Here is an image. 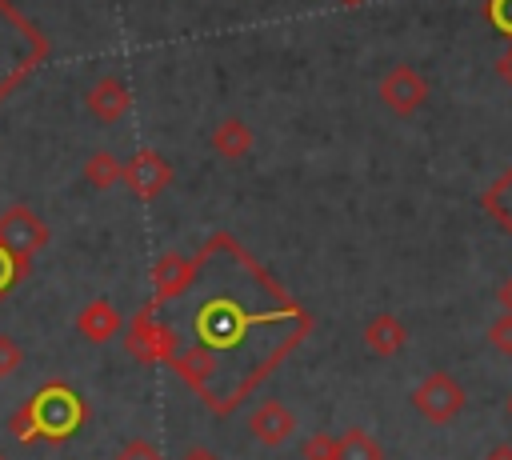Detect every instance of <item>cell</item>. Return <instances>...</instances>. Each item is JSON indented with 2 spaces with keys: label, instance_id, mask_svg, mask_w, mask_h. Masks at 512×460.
I'll return each instance as SVG.
<instances>
[{
  "label": "cell",
  "instance_id": "cell-29",
  "mask_svg": "<svg viewBox=\"0 0 512 460\" xmlns=\"http://www.w3.org/2000/svg\"><path fill=\"white\" fill-rule=\"evenodd\" d=\"M0 460H8V456H4V452H0Z\"/></svg>",
  "mask_w": 512,
  "mask_h": 460
},
{
  "label": "cell",
  "instance_id": "cell-16",
  "mask_svg": "<svg viewBox=\"0 0 512 460\" xmlns=\"http://www.w3.org/2000/svg\"><path fill=\"white\" fill-rule=\"evenodd\" d=\"M336 460H384V448L372 432L348 428L344 436H336Z\"/></svg>",
  "mask_w": 512,
  "mask_h": 460
},
{
  "label": "cell",
  "instance_id": "cell-11",
  "mask_svg": "<svg viewBox=\"0 0 512 460\" xmlns=\"http://www.w3.org/2000/svg\"><path fill=\"white\" fill-rule=\"evenodd\" d=\"M192 272H196V264H192L188 256L164 252V256L156 260V268H152V296H156V304L180 296V292L192 284Z\"/></svg>",
  "mask_w": 512,
  "mask_h": 460
},
{
  "label": "cell",
  "instance_id": "cell-19",
  "mask_svg": "<svg viewBox=\"0 0 512 460\" xmlns=\"http://www.w3.org/2000/svg\"><path fill=\"white\" fill-rule=\"evenodd\" d=\"M488 344H492L496 352L512 356V316H508V312H504V316H496V320L488 324Z\"/></svg>",
  "mask_w": 512,
  "mask_h": 460
},
{
  "label": "cell",
  "instance_id": "cell-6",
  "mask_svg": "<svg viewBox=\"0 0 512 460\" xmlns=\"http://www.w3.org/2000/svg\"><path fill=\"white\" fill-rule=\"evenodd\" d=\"M172 164L156 152V148H140L128 164H124V176H120V184H128V192L136 196V200H156L168 184H172Z\"/></svg>",
  "mask_w": 512,
  "mask_h": 460
},
{
  "label": "cell",
  "instance_id": "cell-21",
  "mask_svg": "<svg viewBox=\"0 0 512 460\" xmlns=\"http://www.w3.org/2000/svg\"><path fill=\"white\" fill-rule=\"evenodd\" d=\"M484 12H488V20L496 24V32H504V36L512 40V0H488Z\"/></svg>",
  "mask_w": 512,
  "mask_h": 460
},
{
  "label": "cell",
  "instance_id": "cell-26",
  "mask_svg": "<svg viewBox=\"0 0 512 460\" xmlns=\"http://www.w3.org/2000/svg\"><path fill=\"white\" fill-rule=\"evenodd\" d=\"M500 308H504V312L512 316V276H508V280L500 284Z\"/></svg>",
  "mask_w": 512,
  "mask_h": 460
},
{
  "label": "cell",
  "instance_id": "cell-14",
  "mask_svg": "<svg viewBox=\"0 0 512 460\" xmlns=\"http://www.w3.org/2000/svg\"><path fill=\"white\" fill-rule=\"evenodd\" d=\"M480 208H484L504 232H512V168H504V172L484 188Z\"/></svg>",
  "mask_w": 512,
  "mask_h": 460
},
{
  "label": "cell",
  "instance_id": "cell-3",
  "mask_svg": "<svg viewBox=\"0 0 512 460\" xmlns=\"http://www.w3.org/2000/svg\"><path fill=\"white\" fill-rule=\"evenodd\" d=\"M464 404H468V396H464L460 380L448 376V372H428V376L412 388V408H416L428 424H448V420H456V416L464 412Z\"/></svg>",
  "mask_w": 512,
  "mask_h": 460
},
{
  "label": "cell",
  "instance_id": "cell-4",
  "mask_svg": "<svg viewBox=\"0 0 512 460\" xmlns=\"http://www.w3.org/2000/svg\"><path fill=\"white\" fill-rule=\"evenodd\" d=\"M376 96H380V104H384L392 116H416V112L428 104V80H424V72H416L412 64H392V68L380 76Z\"/></svg>",
  "mask_w": 512,
  "mask_h": 460
},
{
  "label": "cell",
  "instance_id": "cell-20",
  "mask_svg": "<svg viewBox=\"0 0 512 460\" xmlns=\"http://www.w3.org/2000/svg\"><path fill=\"white\" fill-rule=\"evenodd\" d=\"M304 460H336V436H324V432L308 436L304 440Z\"/></svg>",
  "mask_w": 512,
  "mask_h": 460
},
{
  "label": "cell",
  "instance_id": "cell-27",
  "mask_svg": "<svg viewBox=\"0 0 512 460\" xmlns=\"http://www.w3.org/2000/svg\"><path fill=\"white\" fill-rule=\"evenodd\" d=\"M488 460H512V444H496V448L488 452Z\"/></svg>",
  "mask_w": 512,
  "mask_h": 460
},
{
  "label": "cell",
  "instance_id": "cell-17",
  "mask_svg": "<svg viewBox=\"0 0 512 460\" xmlns=\"http://www.w3.org/2000/svg\"><path fill=\"white\" fill-rule=\"evenodd\" d=\"M192 388H200L208 376H212V368H216V360H212V352L208 348H188V352H180V356H172L168 360Z\"/></svg>",
  "mask_w": 512,
  "mask_h": 460
},
{
  "label": "cell",
  "instance_id": "cell-28",
  "mask_svg": "<svg viewBox=\"0 0 512 460\" xmlns=\"http://www.w3.org/2000/svg\"><path fill=\"white\" fill-rule=\"evenodd\" d=\"M336 4H344V8H360V4H368V0H336Z\"/></svg>",
  "mask_w": 512,
  "mask_h": 460
},
{
  "label": "cell",
  "instance_id": "cell-24",
  "mask_svg": "<svg viewBox=\"0 0 512 460\" xmlns=\"http://www.w3.org/2000/svg\"><path fill=\"white\" fill-rule=\"evenodd\" d=\"M496 76H500V84L512 88V44L500 52V60H496Z\"/></svg>",
  "mask_w": 512,
  "mask_h": 460
},
{
  "label": "cell",
  "instance_id": "cell-12",
  "mask_svg": "<svg viewBox=\"0 0 512 460\" xmlns=\"http://www.w3.org/2000/svg\"><path fill=\"white\" fill-rule=\"evenodd\" d=\"M364 344H368L376 356H396V352L408 344V328H404L400 316L380 312V316H372V320L364 324Z\"/></svg>",
  "mask_w": 512,
  "mask_h": 460
},
{
  "label": "cell",
  "instance_id": "cell-15",
  "mask_svg": "<svg viewBox=\"0 0 512 460\" xmlns=\"http://www.w3.org/2000/svg\"><path fill=\"white\" fill-rule=\"evenodd\" d=\"M120 176H124V164H120L108 148H96V152L84 160V180H88L96 192L116 188V184H120Z\"/></svg>",
  "mask_w": 512,
  "mask_h": 460
},
{
  "label": "cell",
  "instance_id": "cell-8",
  "mask_svg": "<svg viewBox=\"0 0 512 460\" xmlns=\"http://www.w3.org/2000/svg\"><path fill=\"white\" fill-rule=\"evenodd\" d=\"M84 108L100 120V124H116V120H124L128 116V108H132V92H128V84L120 80V76H100L88 92H84Z\"/></svg>",
  "mask_w": 512,
  "mask_h": 460
},
{
  "label": "cell",
  "instance_id": "cell-22",
  "mask_svg": "<svg viewBox=\"0 0 512 460\" xmlns=\"http://www.w3.org/2000/svg\"><path fill=\"white\" fill-rule=\"evenodd\" d=\"M116 460H164V456H160L156 444H148V440H128V444L116 452Z\"/></svg>",
  "mask_w": 512,
  "mask_h": 460
},
{
  "label": "cell",
  "instance_id": "cell-10",
  "mask_svg": "<svg viewBox=\"0 0 512 460\" xmlns=\"http://www.w3.org/2000/svg\"><path fill=\"white\" fill-rule=\"evenodd\" d=\"M124 328V316H120V308L112 304V300H88L80 312H76V332L84 336V340H92V344H104V340H112L116 332Z\"/></svg>",
  "mask_w": 512,
  "mask_h": 460
},
{
  "label": "cell",
  "instance_id": "cell-5",
  "mask_svg": "<svg viewBox=\"0 0 512 460\" xmlns=\"http://www.w3.org/2000/svg\"><path fill=\"white\" fill-rule=\"evenodd\" d=\"M0 244L24 264L40 248H48V224L28 208V204H8L0 212Z\"/></svg>",
  "mask_w": 512,
  "mask_h": 460
},
{
  "label": "cell",
  "instance_id": "cell-23",
  "mask_svg": "<svg viewBox=\"0 0 512 460\" xmlns=\"http://www.w3.org/2000/svg\"><path fill=\"white\" fill-rule=\"evenodd\" d=\"M16 272H20V260L0 244V292H8L12 288V280H16Z\"/></svg>",
  "mask_w": 512,
  "mask_h": 460
},
{
  "label": "cell",
  "instance_id": "cell-1",
  "mask_svg": "<svg viewBox=\"0 0 512 460\" xmlns=\"http://www.w3.org/2000/svg\"><path fill=\"white\" fill-rule=\"evenodd\" d=\"M48 56V40L36 32L28 16H20L8 0H0V100Z\"/></svg>",
  "mask_w": 512,
  "mask_h": 460
},
{
  "label": "cell",
  "instance_id": "cell-18",
  "mask_svg": "<svg viewBox=\"0 0 512 460\" xmlns=\"http://www.w3.org/2000/svg\"><path fill=\"white\" fill-rule=\"evenodd\" d=\"M20 364H24V348H20V340L8 336V332H0V376H12Z\"/></svg>",
  "mask_w": 512,
  "mask_h": 460
},
{
  "label": "cell",
  "instance_id": "cell-25",
  "mask_svg": "<svg viewBox=\"0 0 512 460\" xmlns=\"http://www.w3.org/2000/svg\"><path fill=\"white\" fill-rule=\"evenodd\" d=\"M180 460H220L212 448H204V444H192V448H184V456Z\"/></svg>",
  "mask_w": 512,
  "mask_h": 460
},
{
  "label": "cell",
  "instance_id": "cell-2",
  "mask_svg": "<svg viewBox=\"0 0 512 460\" xmlns=\"http://www.w3.org/2000/svg\"><path fill=\"white\" fill-rule=\"evenodd\" d=\"M80 424H84V404H80L64 384H52V388L36 392V396L8 420V428H12L20 440H32V436H52V440H60V436H68V432L80 428Z\"/></svg>",
  "mask_w": 512,
  "mask_h": 460
},
{
  "label": "cell",
  "instance_id": "cell-9",
  "mask_svg": "<svg viewBox=\"0 0 512 460\" xmlns=\"http://www.w3.org/2000/svg\"><path fill=\"white\" fill-rule=\"evenodd\" d=\"M248 432H252L260 444L276 448V444H284V440L296 432V416H292L288 404H280V400H260V404L248 412Z\"/></svg>",
  "mask_w": 512,
  "mask_h": 460
},
{
  "label": "cell",
  "instance_id": "cell-13",
  "mask_svg": "<svg viewBox=\"0 0 512 460\" xmlns=\"http://www.w3.org/2000/svg\"><path fill=\"white\" fill-rule=\"evenodd\" d=\"M208 144H212V152H216L220 160H244V156L252 152V128H248L244 120H236V116H224V120L212 128Z\"/></svg>",
  "mask_w": 512,
  "mask_h": 460
},
{
  "label": "cell",
  "instance_id": "cell-7",
  "mask_svg": "<svg viewBox=\"0 0 512 460\" xmlns=\"http://www.w3.org/2000/svg\"><path fill=\"white\" fill-rule=\"evenodd\" d=\"M128 352L136 360H148V364H168L176 356V336H172V328H164L148 312H140L132 320V332H128Z\"/></svg>",
  "mask_w": 512,
  "mask_h": 460
}]
</instances>
